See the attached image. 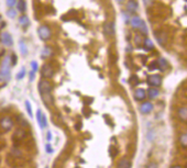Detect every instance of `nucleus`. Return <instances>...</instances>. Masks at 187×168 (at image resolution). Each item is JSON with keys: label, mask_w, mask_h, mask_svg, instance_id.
I'll use <instances>...</instances> for the list:
<instances>
[{"label": "nucleus", "mask_w": 187, "mask_h": 168, "mask_svg": "<svg viewBox=\"0 0 187 168\" xmlns=\"http://www.w3.org/2000/svg\"><path fill=\"white\" fill-rule=\"evenodd\" d=\"M52 84L46 79H41L39 81V92L42 98L44 104L51 107L53 104V97H52Z\"/></svg>", "instance_id": "1"}, {"label": "nucleus", "mask_w": 187, "mask_h": 168, "mask_svg": "<svg viewBox=\"0 0 187 168\" xmlns=\"http://www.w3.org/2000/svg\"><path fill=\"white\" fill-rule=\"evenodd\" d=\"M11 56H5L1 64H0V80L1 81H8L10 79V67H11Z\"/></svg>", "instance_id": "2"}, {"label": "nucleus", "mask_w": 187, "mask_h": 168, "mask_svg": "<svg viewBox=\"0 0 187 168\" xmlns=\"http://www.w3.org/2000/svg\"><path fill=\"white\" fill-rule=\"evenodd\" d=\"M38 34L39 38L42 41H49L52 36V31H51V28L46 24H42L39 27L38 29Z\"/></svg>", "instance_id": "3"}, {"label": "nucleus", "mask_w": 187, "mask_h": 168, "mask_svg": "<svg viewBox=\"0 0 187 168\" xmlns=\"http://www.w3.org/2000/svg\"><path fill=\"white\" fill-rule=\"evenodd\" d=\"M154 36H155L156 41H158V43L161 45V46H165V45L167 44V41H169V36H167L166 32H164V31H162V30H160V31L154 32Z\"/></svg>", "instance_id": "4"}, {"label": "nucleus", "mask_w": 187, "mask_h": 168, "mask_svg": "<svg viewBox=\"0 0 187 168\" xmlns=\"http://www.w3.org/2000/svg\"><path fill=\"white\" fill-rule=\"evenodd\" d=\"M148 84L150 87H160L162 85V76L161 75H150L148 77Z\"/></svg>", "instance_id": "5"}, {"label": "nucleus", "mask_w": 187, "mask_h": 168, "mask_svg": "<svg viewBox=\"0 0 187 168\" xmlns=\"http://www.w3.org/2000/svg\"><path fill=\"white\" fill-rule=\"evenodd\" d=\"M41 75H42L43 78L48 79V78H52L53 75H54V69L50 64H44L41 68Z\"/></svg>", "instance_id": "6"}, {"label": "nucleus", "mask_w": 187, "mask_h": 168, "mask_svg": "<svg viewBox=\"0 0 187 168\" xmlns=\"http://www.w3.org/2000/svg\"><path fill=\"white\" fill-rule=\"evenodd\" d=\"M13 124H14L13 120L10 117H3L1 119V121H0V126L5 131H10L12 129V126H13Z\"/></svg>", "instance_id": "7"}, {"label": "nucleus", "mask_w": 187, "mask_h": 168, "mask_svg": "<svg viewBox=\"0 0 187 168\" xmlns=\"http://www.w3.org/2000/svg\"><path fill=\"white\" fill-rule=\"evenodd\" d=\"M0 41L6 46H12V44H13V38H12L11 34L8 33V32H3L0 34Z\"/></svg>", "instance_id": "8"}, {"label": "nucleus", "mask_w": 187, "mask_h": 168, "mask_svg": "<svg viewBox=\"0 0 187 168\" xmlns=\"http://www.w3.org/2000/svg\"><path fill=\"white\" fill-rule=\"evenodd\" d=\"M104 32L107 36L115 35V23L112 21H106L104 23Z\"/></svg>", "instance_id": "9"}, {"label": "nucleus", "mask_w": 187, "mask_h": 168, "mask_svg": "<svg viewBox=\"0 0 187 168\" xmlns=\"http://www.w3.org/2000/svg\"><path fill=\"white\" fill-rule=\"evenodd\" d=\"M36 120H38V123L40 125L41 129H45L48 126V121H46V115H43L41 110H38L36 112Z\"/></svg>", "instance_id": "10"}, {"label": "nucleus", "mask_w": 187, "mask_h": 168, "mask_svg": "<svg viewBox=\"0 0 187 168\" xmlns=\"http://www.w3.org/2000/svg\"><path fill=\"white\" fill-rule=\"evenodd\" d=\"M153 111V104L150 101H144L142 102V104L140 105V112L142 115H149Z\"/></svg>", "instance_id": "11"}, {"label": "nucleus", "mask_w": 187, "mask_h": 168, "mask_svg": "<svg viewBox=\"0 0 187 168\" xmlns=\"http://www.w3.org/2000/svg\"><path fill=\"white\" fill-rule=\"evenodd\" d=\"M25 136H27V132H25V130L22 128H19L18 130H16V132L13 133V140L17 142H20L22 141V140H24Z\"/></svg>", "instance_id": "12"}, {"label": "nucleus", "mask_w": 187, "mask_h": 168, "mask_svg": "<svg viewBox=\"0 0 187 168\" xmlns=\"http://www.w3.org/2000/svg\"><path fill=\"white\" fill-rule=\"evenodd\" d=\"M127 10H128L130 13H134V12L138 11V9H139V5H138V3L135 1V0H129L128 3H127Z\"/></svg>", "instance_id": "13"}, {"label": "nucleus", "mask_w": 187, "mask_h": 168, "mask_svg": "<svg viewBox=\"0 0 187 168\" xmlns=\"http://www.w3.org/2000/svg\"><path fill=\"white\" fill-rule=\"evenodd\" d=\"M142 22H143V20L140 18L139 16H133L132 18L130 19V24H131V27H132L133 29L139 30V28L141 27Z\"/></svg>", "instance_id": "14"}, {"label": "nucleus", "mask_w": 187, "mask_h": 168, "mask_svg": "<svg viewBox=\"0 0 187 168\" xmlns=\"http://www.w3.org/2000/svg\"><path fill=\"white\" fill-rule=\"evenodd\" d=\"M177 117L182 122H187V108L186 107H182L178 109Z\"/></svg>", "instance_id": "15"}, {"label": "nucleus", "mask_w": 187, "mask_h": 168, "mask_svg": "<svg viewBox=\"0 0 187 168\" xmlns=\"http://www.w3.org/2000/svg\"><path fill=\"white\" fill-rule=\"evenodd\" d=\"M145 97H147V91H145L144 89H137L134 91V99L138 101H142L145 99Z\"/></svg>", "instance_id": "16"}, {"label": "nucleus", "mask_w": 187, "mask_h": 168, "mask_svg": "<svg viewBox=\"0 0 187 168\" xmlns=\"http://www.w3.org/2000/svg\"><path fill=\"white\" fill-rule=\"evenodd\" d=\"M148 97H149L150 99H155L158 97V94H160V91H158V88L155 87H150L149 89H148Z\"/></svg>", "instance_id": "17"}, {"label": "nucleus", "mask_w": 187, "mask_h": 168, "mask_svg": "<svg viewBox=\"0 0 187 168\" xmlns=\"http://www.w3.org/2000/svg\"><path fill=\"white\" fill-rule=\"evenodd\" d=\"M53 54V51L50 46H45L44 48L42 49L41 52V56H42V59H50L51 56Z\"/></svg>", "instance_id": "18"}, {"label": "nucleus", "mask_w": 187, "mask_h": 168, "mask_svg": "<svg viewBox=\"0 0 187 168\" xmlns=\"http://www.w3.org/2000/svg\"><path fill=\"white\" fill-rule=\"evenodd\" d=\"M16 6H17V11L21 12V13H24L27 11V3H25L24 0H18Z\"/></svg>", "instance_id": "19"}, {"label": "nucleus", "mask_w": 187, "mask_h": 168, "mask_svg": "<svg viewBox=\"0 0 187 168\" xmlns=\"http://www.w3.org/2000/svg\"><path fill=\"white\" fill-rule=\"evenodd\" d=\"M19 24L21 25L22 28H27L30 25V19L28 16H25V14H22V16L19 18Z\"/></svg>", "instance_id": "20"}, {"label": "nucleus", "mask_w": 187, "mask_h": 168, "mask_svg": "<svg viewBox=\"0 0 187 168\" xmlns=\"http://www.w3.org/2000/svg\"><path fill=\"white\" fill-rule=\"evenodd\" d=\"M143 47H144V49L145 51H148V52H150V51H152V49L154 48V44H153V42H152L150 38H144V41H143V45H142Z\"/></svg>", "instance_id": "21"}, {"label": "nucleus", "mask_w": 187, "mask_h": 168, "mask_svg": "<svg viewBox=\"0 0 187 168\" xmlns=\"http://www.w3.org/2000/svg\"><path fill=\"white\" fill-rule=\"evenodd\" d=\"M117 168H131V163L129 159L127 158H122L121 160L118 163Z\"/></svg>", "instance_id": "22"}, {"label": "nucleus", "mask_w": 187, "mask_h": 168, "mask_svg": "<svg viewBox=\"0 0 187 168\" xmlns=\"http://www.w3.org/2000/svg\"><path fill=\"white\" fill-rule=\"evenodd\" d=\"M19 49H20L21 54H22L23 56H25L28 54V45L25 44V42L23 40L19 41Z\"/></svg>", "instance_id": "23"}, {"label": "nucleus", "mask_w": 187, "mask_h": 168, "mask_svg": "<svg viewBox=\"0 0 187 168\" xmlns=\"http://www.w3.org/2000/svg\"><path fill=\"white\" fill-rule=\"evenodd\" d=\"M143 41H144V38H143L142 34H135L134 35V44L137 45L138 47L142 46L143 45Z\"/></svg>", "instance_id": "24"}, {"label": "nucleus", "mask_w": 187, "mask_h": 168, "mask_svg": "<svg viewBox=\"0 0 187 168\" xmlns=\"http://www.w3.org/2000/svg\"><path fill=\"white\" fill-rule=\"evenodd\" d=\"M158 69L161 70V72H164V70H166L167 66H169V64H167V62L165 61L164 59H160L158 61Z\"/></svg>", "instance_id": "25"}, {"label": "nucleus", "mask_w": 187, "mask_h": 168, "mask_svg": "<svg viewBox=\"0 0 187 168\" xmlns=\"http://www.w3.org/2000/svg\"><path fill=\"white\" fill-rule=\"evenodd\" d=\"M17 14H18V11H17V9H14V8H9V10L7 11V16L9 17L10 19H14L17 17Z\"/></svg>", "instance_id": "26"}, {"label": "nucleus", "mask_w": 187, "mask_h": 168, "mask_svg": "<svg viewBox=\"0 0 187 168\" xmlns=\"http://www.w3.org/2000/svg\"><path fill=\"white\" fill-rule=\"evenodd\" d=\"M179 143L183 147H187V133H184L179 136Z\"/></svg>", "instance_id": "27"}, {"label": "nucleus", "mask_w": 187, "mask_h": 168, "mask_svg": "<svg viewBox=\"0 0 187 168\" xmlns=\"http://www.w3.org/2000/svg\"><path fill=\"white\" fill-rule=\"evenodd\" d=\"M24 104H25V109H27L28 115H29L30 118H32V117H33V112H32V107H31V103H30V101L25 100Z\"/></svg>", "instance_id": "28"}, {"label": "nucleus", "mask_w": 187, "mask_h": 168, "mask_svg": "<svg viewBox=\"0 0 187 168\" xmlns=\"http://www.w3.org/2000/svg\"><path fill=\"white\" fill-rule=\"evenodd\" d=\"M139 31H140V33L142 34V35H147V34H148V27H147V24H145L144 21L142 22L141 27L139 28Z\"/></svg>", "instance_id": "29"}, {"label": "nucleus", "mask_w": 187, "mask_h": 168, "mask_svg": "<svg viewBox=\"0 0 187 168\" xmlns=\"http://www.w3.org/2000/svg\"><path fill=\"white\" fill-rule=\"evenodd\" d=\"M25 77V68H21V70L20 72L17 74V76H16V78L18 79V80H21V79H23Z\"/></svg>", "instance_id": "30"}, {"label": "nucleus", "mask_w": 187, "mask_h": 168, "mask_svg": "<svg viewBox=\"0 0 187 168\" xmlns=\"http://www.w3.org/2000/svg\"><path fill=\"white\" fill-rule=\"evenodd\" d=\"M18 3V0H6V5L8 8H14Z\"/></svg>", "instance_id": "31"}, {"label": "nucleus", "mask_w": 187, "mask_h": 168, "mask_svg": "<svg viewBox=\"0 0 187 168\" xmlns=\"http://www.w3.org/2000/svg\"><path fill=\"white\" fill-rule=\"evenodd\" d=\"M154 69H158V61L152 62V63L150 64V66H149V70H154Z\"/></svg>", "instance_id": "32"}, {"label": "nucleus", "mask_w": 187, "mask_h": 168, "mask_svg": "<svg viewBox=\"0 0 187 168\" xmlns=\"http://www.w3.org/2000/svg\"><path fill=\"white\" fill-rule=\"evenodd\" d=\"M39 64H38V62L36 61H32L31 62V70H33L34 73H36L38 72V69H39Z\"/></svg>", "instance_id": "33"}, {"label": "nucleus", "mask_w": 187, "mask_h": 168, "mask_svg": "<svg viewBox=\"0 0 187 168\" xmlns=\"http://www.w3.org/2000/svg\"><path fill=\"white\" fill-rule=\"evenodd\" d=\"M11 154L13 155V156H16V157H21V156H22V154H21V150H18V148H12Z\"/></svg>", "instance_id": "34"}, {"label": "nucleus", "mask_w": 187, "mask_h": 168, "mask_svg": "<svg viewBox=\"0 0 187 168\" xmlns=\"http://www.w3.org/2000/svg\"><path fill=\"white\" fill-rule=\"evenodd\" d=\"M45 150H46V152L49 153V154H52L53 153V150L52 147H51V144H45Z\"/></svg>", "instance_id": "35"}, {"label": "nucleus", "mask_w": 187, "mask_h": 168, "mask_svg": "<svg viewBox=\"0 0 187 168\" xmlns=\"http://www.w3.org/2000/svg\"><path fill=\"white\" fill-rule=\"evenodd\" d=\"M5 27H6V22H5V21H3V17L0 16V30H3Z\"/></svg>", "instance_id": "36"}, {"label": "nucleus", "mask_w": 187, "mask_h": 168, "mask_svg": "<svg viewBox=\"0 0 187 168\" xmlns=\"http://www.w3.org/2000/svg\"><path fill=\"white\" fill-rule=\"evenodd\" d=\"M143 3H144L145 7H150L153 3V0H143Z\"/></svg>", "instance_id": "37"}, {"label": "nucleus", "mask_w": 187, "mask_h": 168, "mask_svg": "<svg viewBox=\"0 0 187 168\" xmlns=\"http://www.w3.org/2000/svg\"><path fill=\"white\" fill-rule=\"evenodd\" d=\"M29 76H30V81H33L34 76H35V73H34L33 70H31V72L29 73Z\"/></svg>", "instance_id": "38"}, {"label": "nucleus", "mask_w": 187, "mask_h": 168, "mask_svg": "<svg viewBox=\"0 0 187 168\" xmlns=\"http://www.w3.org/2000/svg\"><path fill=\"white\" fill-rule=\"evenodd\" d=\"M147 168H158V165L155 163H150Z\"/></svg>", "instance_id": "39"}, {"label": "nucleus", "mask_w": 187, "mask_h": 168, "mask_svg": "<svg viewBox=\"0 0 187 168\" xmlns=\"http://www.w3.org/2000/svg\"><path fill=\"white\" fill-rule=\"evenodd\" d=\"M46 139H48V141H51V140H52V134H51V132H48V136H46Z\"/></svg>", "instance_id": "40"}, {"label": "nucleus", "mask_w": 187, "mask_h": 168, "mask_svg": "<svg viewBox=\"0 0 187 168\" xmlns=\"http://www.w3.org/2000/svg\"><path fill=\"white\" fill-rule=\"evenodd\" d=\"M171 168H183V167H180V166H178V165H176V166H172Z\"/></svg>", "instance_id": "41"}, {"label": "nucleus", "mask_w": 187, "mask_h": 168, "mask_svg": "<svg viewBox=\"0 0 187 168\" xmlns=\"http://www.w3.org/2000/svg\"><path fill=\"white\" fill-rule=\"evenodd\" d=\"M116 1H118V3H123L124 0H116Z\"/></svg>", "instance_id": "42"}, {"label": "nucleus", "mask_w": 187, "mask_h": 168, "mask_svg": "<svg viewBox=\"0 0 187 168\" xmlns=\"http://www.w3.org/2000/svg\"><path fill=\"white\" fill-rule=\"evenodd\" d=\"M46 168H48V167H46Z\"/></svg>", "instance_id": "43"}]
</instances>
